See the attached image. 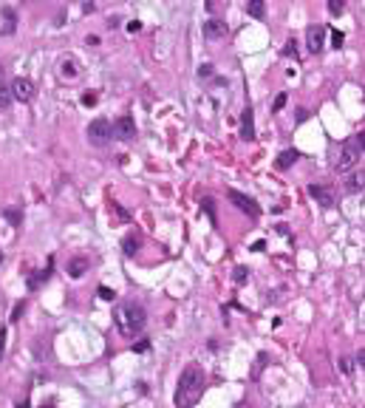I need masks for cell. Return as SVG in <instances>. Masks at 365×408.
Listing matches in <instances>:
<instances>
[{"instance_id":"obj_1","label":"cell","mask_w":365,"mask_h":408,"mask_svg":"<svg viewBox=\"0 0 365 408\" xmlns=\"http://www.w3.org/2000/svg\"><path fill=\"white\" fill-rule=\"evenodd\" d=\"M201 391H204V372H201V366H184L182 377H179V385H176V397H173V403L176 408H193L198 400H201Z\"/></svg>"},{"instance_id":"obj_2","label":"cell","mask_w":365,"mask_h":408,"mask_svg":"<svg viewBox=\"0 0 365 408\" xmlns=\"http://www.w3.org/2000/svg\"><path fill=\"white\" fill-rule=\"evenodd\" d=\"M114 323L125 338H136V335H142L145 326H148V312H145L139 304H122V306H116Z\"/></svg>"},{"instance_id":"obj_3","label":"cell","mask_w":365,"mask_h":408,"mask_svg":"<svg viewBox=\"0 0 365 408\" xmlns=\"http://www.w3.org/2000/svg\"><path fill=\"white\" fill-rule=\"evenodd\" d=\"M363 145H365V134L351 136V139L342 145L340 156L334 159V170H337V173H348V170L357 168V162H360V156H363Z\"/></svg>"},{"instance_id":"obj_4","label":"cell","mask_w":365,"mask_h":408,"mask_svg":"<svg viewBox=\"0 0 365 408\" xmlns=\"http://www.w3.org/2000/svg\"><path fill=\"white\" fill-rule=\"evenodd\" d=\"M88 142H91L93 147H105L108 142H111V122L108 119H102V116H96L91 125H88Z\"/></svg>"},{"instance_id":"obj_5","label":"cell","mask_w":365,"mask_h":408,"mask_svg":"<svg viewBox=\"0 0 365 408\" xmlns=\"http://www.w3.org/2000/svg\"><path fill=\"white\" fill-rule=\"evenodd\" d=\"M9 94H12V100H17V102H31V100H34V85H31V79L17 77L12 82Z\"/></svg>"},{"instance_id":"obj_6","label":"cell","mask_w":365,"mask_h":408,"mask_svg":"<svg viewBox=\"0 0 365 408\" xmlns=\"http://www.w3.org/2000/svg\"><path fill=\"white\" fill-rule=\"evenodd\" d=\"M308 196L320 204V207H334V190H331L329 184H308Z\"/></svg>"},{"instance_id":"obj_7","label":"cell","mask_w":365,"mask_h":408,"mask_svg":"<svg viewBox=\"0 0 365 408\" xmlns=\"http://www.w3.org/2000/svg\"><path fill=\"white\" fill-rule=\"evenodd\" d=\"M116 131V139H122V142H130L133 136H136V122H133V116H119L114 125Z\"/></svg>"},{"instance_id":"obj_8","label":"cell","mask_w":365,"mask_h":408,"mask_svg":"<svg viewBox=\"0 0 365 408\" xmlns=\"http://www.w3.org/2000/svg\"><path fill=\"white\" fill-rule=\"evenodd\" d=\"M227 196H229V202L235 204L238 210H243V213H249L252 218H258V213H261V210L255 207V202H252L249 196H243V193H238V190H229Z\"/></svg>"},{"instance_id":"obj_9","label":"cell","mask_w":365,"mask_h":408,"mask_svg":"<svg viewBox=\"0 0 365 408\" xmlns=\"http://www.w3.org/2000/svg\"><path fill=\"white\" fill-rule=\"evenodd\" d=\"M323 37H326V29L323 26H308V32H306V43H308V51L311 54H317V51H323Z\"/></svg>"},{"instance_id":"obj_10","label":"cell","mask_w":365,"mask_h":408,"mask_svg":"<svg viewBox=\"0 0 365 408\" xmlns=\"http://www.w3.org/2000/svg\"><path fill=\"white\" fill-rule=\"evenodd\" d=\"M204 37L207 40H221V37H227V23L213 17V20L204 23Z\"/></svg>"},{"instance_id":"obj_11","label":"cell","mask_w":365,"mask_h":408,"mask_svg":"<svg viewBox=\"0 0 365 408\" xmlns=\"http://www.w3.org/2000/svg\"><path fill=\"white\" fill-rule=\"evenodd\" d=\"M241 136H243V139H255V122H252V108H243V113H241Z\"/></svg>"},{"instance_id":"obj_12","label":"cell","mask_w":365,"mask_h":408,"mask_svg":"<svg viewBox=\"0 0 365 408\" xmlns=\"http://www.w3.org/2000/svg\"><path fill=\"white\" fill-rule=\"evenodd\" d=\"M60 74H62L65 79H77L80 77V63H77L74 57H65V60L60 63Z\"/></svg>"},{"instance_id":"obj_13","label":"cell","mask_w":365,"mask_h":408,"mask_svg":"<svg viewBox=\"0 0 365 408\" xmlns=\"http://www.w3.org/2000/svg\"><path fill=\"white\" fill-rule=\"evenodd\" d=\"M85 272H88V258L77 255V258L68 261V275H71V278H82Z\"/></svg>"},{"instance_id":"obj_14","label":"cell","mask_w":365,"mask_h":408,"mask_svg":"<svg viewBox=\"0 0 365 408\" xmlns=\"http://www.w3.org/2000/svg\"><path fill=\"white\" fill-rule=\"evenodd\" d=\"M17 32V14L12 6H3V34H14Z\"/></svg>"},{"instance_id":"obj_15","label":"cell","mask_w":365,"mask_h":408,"mask_svg":"<svg viewBox=\"0 0 365 408\" xmlns=\"http://www.w3.org/2000/svg\"><path fill=\"white\" fill-rule=\"evenodd\" d=\"M297 156H300L297 150H283V153L277 156V168H280V170H286L289 165H295V162H297Z\"/></svg>"},{"instance_id":"obj_16","label":"cell","mask_w":365,"mask_h":408,"mask_svg":"<svg viewBox=\"0 0 365 408\" xmlns=\"http://www.w3.org/2000/svg\"><path fill=\"white\" fill-rule=\"evenodd\" d=\"M263 9H266V6H263L261 0H252V3H246V14H249V17H263Z\"/></svg>"},{"instance_id":"obj_17","label":"cell","mask_w":365,"mask_h":408,"mask_svg":"<svg viewBox=\"0 0 365 408\" xmlns=\"http://www.w3.org/2000/svg\"><path fill=\"white\" fill-rule=\"evenodd\" d=\"M122 247H125L127 255H133V252L139 249V236H127L125 241H122Z\"/></svg>"},{"instance_id":"obj_18","label":"cell","mask_w":365,"mask_h":408,"mask_svg":"<svg viewBox=\"0 0 365 408\" xmlns=\"http://www.w3.org/2000/svg\"><path fill=\"white\" fill-rule=\"evenodd\" d=\"M9 105H12V94H9V88L0 85V111H6Z\"/></svg>"},{"instance_id":"obj_19","label":"cell","mask_w":365,"mask_h":408,"mask_svg":"<svg viewBox=\"0 0 365 408\" xmlns=\"http://www.w3.org/2000/svg\"><path fill=\"white\" fill-rule=\"evenodd\" d=\"M111 213H114L119 221H130V213H127V210H122L119 204H111Z\"/></svg>"},{"instance_id":"obj_20","label":"cell","mask_w":365,"mask_h":408,"mask_svg":"<svg viewBox=\"0 0 365 408\" xmlns=\"http://www.w3.org/2000/svg\"><path fill=\"white\" fill-rule=\"evenodd\" d=\"M249 281V270H246V267H238V270H235V283H246Z\"/></svg>"},{"instance_id":"obj_21","label":"cell","mask_w":365,"mask_h":408,"mask_svg":"<svg viewBox=\"0 0 365 408\" xmlns=\"http://www.w3.org/2000/svg\"><path fill=\"white\" fill-rule=\"evenodd\" d=\"M99 298H102V301H114L116 292H114V289H108V286H99Z\"/></svg>"},{"instance_id":"obj_22","label":"cell","mask_w":365,"mask_h":408,"mask_svg":"<svg viewBox=\"0 0 365 408\" xmlns=\"http://www.w3.org/2000/svg\"><path fill=\"white\" fill-rule=\"evenodd\" d=\"M329 11H331V14H340V11H342V3H340V0H331V3H329Z\"/></svg>"},{"instance_id":"obj_23","label":"cell","mask_w":365,"mask_h":408,"mask_svg":"<svg viewBox=\"0 0 365 408\" xmlns=\"http://www.w3.org/2000/svg\"><path fill=\"white\" fill-rule=\"evenodd\" d=\"M3 351H6V329H0V357H3Z\"/></svg>"},{"instance_id":"obj_24","label":"cell","mask_w":365,"mask_h":408,"mask_svg":"<svg viewBox=\"0 0 365 408\" xmlns=\"http://www.w3.org/2000/svg\"><path fill=\"white\" fill-rule=\"evenodd\" d=\"M139 29H142V23H139V20H130V23H127V32H130V34L139 32Z\"/></svg>"},{"instance_id":"obj_25","label":"cell","mask_w":365,"mask_h":408,"mask_svg":"<svg viewBox=\"0 0 365 408\" xmlns=\"http://www.w3.org/2000/svg\"><path fill=\"white\" fill-rule=\"evenodd\" d=\"M286 105V94H280V97H277V100H274V111H280V108H283Z\"/></svg>"},{"instance_id":"obj_26","label":"cell","mask_w":365,"mask_h":408,"mask_svg":"<svg viewBox=\"0 0 365 408\" xmlns=\"http://www.w3.org/2000/svg\"><path fill=\"white\" fill-rule=\"evenodd\" d=\"M354 363H360V369H363V366H365V351H363V349L357 351V357H354Z\"/></svg>"},{"instance_id":"obj_27","label":"cell","mask_w":365,"mask_h":408,"mask_svg":"<svg viewBox=\"0 0 365 408\" xmlns=\"http://www.w3.org/2000/svg\"><path fill=\"white\" fill-rule=\"evenodd\" d=\"M213 74V66H201V71H198V77H210Z\"/></svg>"},{"instance_id":"obj_28","label":"cell","mask_w":365,"mask_h":408,"mask_svg":"<svg viewBox=\"0 0 365 408\" xmlns=\"http://www.w3.org/2000/svg\"><path fill=\"white\" fill-rule=\"evenodd\" d=\"M93 102H96V97H93V94H85V97H82V105H93Z\"/></svg>"},{"instance_id":"obj_29","label":"cell","mask_w":365,"mask_h":408,"mask_svg":"<svg viewBox=\"0 0 365 408\" xmlns=\"http://www.w3.org/2000/svg\"><path fill=\"white\" fill-rule=\"evenodd\" d=\"M342 40H345V37H342V32H334V45H337V48H340Z\"/></svg>"},{"instance_id":"obj_30","label":"cell","mask_w":365,"mask_h":408,"mask_svg":"<svg viewBox=\"0 0 365 408\" xmlns=\"http://www.w3.org/2000/svg\"><path fill=\"white\" fill-rule=\"evenodd\" d=\"M43 408H54V406H43Z\"/></svg>"},{"instance_id":"obj_31","label":"cell","mask_w":365,"mask_h":408,"mask_svg":"<svg viewBox=\"0 0 365 408\" xmlns=\"http://www.w3.org/2000/svg\"><path fill=\"white\" fill-rule=\"evenodd\" d=\"M0 261H3V252H0Z\"/></svg>"}]
</instances>
